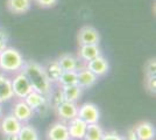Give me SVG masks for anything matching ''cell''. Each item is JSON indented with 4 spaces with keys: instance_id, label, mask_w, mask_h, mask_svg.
Returning a JSON list of instances; mask_svg holds the SVG:
<instances>
[{
    "instance_id": "1",
    "label": "cell",
    "mask_w": 156,
    "mask_h": 140,
    "mask_svg": "<svg viewBox=\"0 0 156 140\" xmlns=\"http://www.w3.org/2000/svg\"><path fill=\"white\" fill-rule=\"evenodd\" d=\"M21 71L27 76L33 90L44 95L47 97L50 96L52 89L51 83L49 82L47 74L44 71V67L35 61H26Z\"/></svg>"
},
{
    "instance_id": "2",
    "label": "cell",
    "mask_w": 156,
    "mask_h": 140,
    "mask_svg": "<svg viewBox=\"0 0 156 140\" xmlns=\"http://www.w3.org/2000/svg\"><path fill=\"white\" fill-rule=\"evenodd\" d=\"M26 61L18 49L7 47L0 54V69L5 73H19Z\"/></svg>"
},
{
    "instance_id": "3",
    "label": "cell",
    "mask_w": 156,
    "mask_h": 140,
    "mask_svg": "<svg viewBox=\"0 0 156 140\" xmlns=\"http://www.w3.org/2000/svg\"><path fill=\"white\" fill-rule=\"evenodd\" d=\"M23 100L27 103V105L34 111V113L37 112L40 114H44L50 106L48 97L42 95V93L37 92V91H35V90H32L23 98Z\"/></svg>"
},
{
    "instance_id": "4",
    "label": "cell",
    "mask_w": 156,
    "mask_h": 140,
    "mask_svg": "<svg viewBox=\"0 0 156 140\" xmlns=\"http://www.w3.org/2000/svg\"><path fill=\"white\" fill-rule=\"evenodd\" d=\"M12 89H13L14 97H16L18 99H23L33 90L27 76L22 71H19L12 80Z\"/></svg>"
},
{
    "instance_id": "5",
    "label": "cell",
    "mask_w": 156,
    "mask_h": 140,
    "mask_svg": "<svg viewBox=\"0 0 156 140\" xmlns=\"http://www.w3.org/2000/svg\"><path fill=\"white\" fill-rule=\"evenodd\" d=\"M77 117L84 120L86 124H94L100 119V111L94 103L86 102L80 106H78Z\"/></svg>"
},
{
    "instance_id": "6",
    "label": "cell",
    "mask_w": 156,
    "mask_h": 140,
    "mask_svg": "<svg viewBox=\"0 0 156 140\" xmlns=\"http://www.w3.org/2000/svg\"><path fill=\"white\" fill-rule=\"evenodd\" d=\"M78 45H99L100 42V34L94 27L84 26L82 27L77 34Z\"/></svg>"
},
{
    "instance_id": "7",
    "label": "cell",
    "mask_w": 156,
    "mask_h": 140,
    "mask_svg": "<svg viewBox=\"0 0 156 140\" xmlns=\"http://www.w3.org/2000/svg\"><path fill=\"white\" fill-rule=\"evenodd\" d=\"M47 140H68L70 139L69 131L66 123L62 120H57L50 124V126L47 131Z\"/></svg>"
},
{
    "instance_id": "8",
    "label": "cell",
    "mask_w": 156,
    "mask_h": 140,
    "mask_svg": "<svg viewBox=\"0 0 156 140\" xmlns=\"http://www.w3.org/2000/svg\"><path fill=\"white\" fill-rule=\"evenodd\" d=\"M55 112L57 114V117L59 118V120L68 123L69 120H71L72 118L77 117L78 114V105L76 103H72V102H62L59 105L54 109Z\"/></svg>"
},
{
    "instance_id": "9",
    "label": "cell",
    "mask_w": 156,
    "mask_h": 140,
    "mask_svg": "<svg viewBox=\"0 0 156 140\" xmlns=\"http://www.w3.org/2000/svg\"><path fill=\"white\" fill-rule=\"evenodd\" d=\"M16 119L19 120L20 123L25 124L28 123L29 120L34 117V111H33L30 107L27 105V103L23 99H19L18 102H15L12 106V112Z\"/></svg>"
},
{
    "instance_id": "10",
    "label": "cell",
    "mask_w": 156,
    "mask_h": 140,
    "mask_svg": "<svg viewBox=\"0 0 156 140\" xmlns=\"http://www.w3.org/2000/svg\"><path fill=\"white\" fill-rule=\"evenodd\" d=\"M84 67L86 69H89L91 73L94 74L98 78L105 76L106 74L108 73V70H110L108 61L106 60L104 56H101V55L94 57L91 61H87L86 63H84Z\"/></svg>"
},
{
    "instance_id": "11",
    "label": "cell",
    "mask_w": 156,
    "mask_h": 140,
    "mask_svg": "<svg viewBox=\"0 0 156 140\" xmlns=\"http://www.w3.org/2000/svg\"><path fill=\"white\" fill-rule=\"evenodd\" d=\"M22 123H20L12 113H8L0 118V133L2 135L18 134Z\"/></svg>"
},
{
    "instance_id": "12",
    "label": "cell",
    "mask_w": 156,
    "mask_h": 140,
    "mask_svg": "<svg viewBox=\"0 0 156 140\" xmlns=\"http://www.w3.org/2000/svg\"><path fill=\"white\" fill-rule=\"evenodd\" d=\"M66 126H68L70 139L83 140L85 132H86V127H87V124L84 120L80 119L79 117H75L66 123Z\"/></svg>"
},
{
    "instance_id": "13",
    "label": "cell",
    "mask_w": 156,
    "mask_h": 140,
    "mask_svg": "<svg viewBox=\"0 0 156 140\" xmlns=\"http://www.w3.org/2000/svg\"><path fill=\"white\" fill-rule=\"evenodd\" d=\"M98 81V77L93 73H91L89 69L85 67H80L77 70V84L84 89H89L92 88Z\"/></svg>"
},
{
    "instance_id": "14",
    "label": "cell",
    "mask_w": 156,
    "mask_h": 140,
    "mask_svg": "<svg viewBox=\"0 0 156 140\" xmlns=\"http://www.w3.org/2000/svg\"><path fill=\"white\" fill-rule=\"evenodd\" d=\"M99 55H101V50L98 45H82L78 48L77 59L80 62L86 63L87 61L93 60Z\"/></svg>"
},
{
    "instance_id": "15",
    "label": "cell",
    "mask_w": 156,
    "mask_h": 140,
    "mask_svg": "<svg viewBox=\"0 0 156 140\" xmlns=\"http://www.w3.org/2000/svg\"><path fill=\"white\" fill-rule=\"evenodd\" d=\"M134 128H135V132H136L137 140L155 139V127L150 121H147V120L140 121L134 126Z\"/></svg>"
},
{
    "instance_id": "16",
    "label": "cell",
    "mask_w": 156,
    "mask_h": 140,
    "mask_svg": "<svg viewBox=\"0 0 156 140\" xmlns=\"http://www.w3.org/2000/svg\"><path fill=\"white\" fill-rule=\"evenodd\" d=\"M14 97L13 89H12V80L4 75L0 74V103H6Z\"/></svg>"
},
{
    "instance_id": "17",
    "label": "cell",
    "mask_w": 156,
    "mask_h": 140,
    "mask_svg": "<svg viewBox=\"0 0 156 140\" xmlns=\"http://www.w3.org/2000/svg\"><path fill=\"white\" fill-rule=\"evenodd\" d=\"M57 62L63 71H77L78 69L82 67L79 64L80 61L71 54H62L58 57Z\"/></svg>"
},
{
    "instance_id": "18",
    "label": "cell",
    "mask_w": 156,
    "mask_h": 140,
    "mask_svg": "<svg viewBox=\"0 0 156 140\" xmlns=\"http://www.w3.org/2000/svg\"><path fill=\"white\" fill-rule=\"evenodd\" d=\"M7 9L13 14L21 15L27 13L32 7V0H7Z\"/></svg>"
},
{
    "instance_id": "19",
    "label": "cell",
    "mask_w": 156,
    "mask_h": 140,
    "mask_svg": "<svg viewBox=\"0 0 156 140\" xmlns=\"http://www.w3.org/2000/svg\"><path fill=\"white\" fill-rule=\"evenodd\" d=\"M44 71H46L47 77H48V80H49V82L51 84L52 83H57L59 77H61V75L63 73V70H62L61 66L58 64L57 60L48 62V64L44 67Z\"/></svg>"
},
{
    "instance_id": "20",
    "label": "cell",
    "mask_w": 156,
    "mask_h": 140,
    "mask_svg": "<svg viewBox=\"0 0 156 140\" xmlns=\"http://www.w3.org/2000/svg\"><path fill=\"white\" fill-rule=\"evenodd\" d=\"M61 89H62L64 100H66V102L76 103L77 100H79V98L83 95V89L78 84H76V85H68V87H61Z\"/></svg>"
},
{
    "instance_id": "21",
    "label": "cell",
    "mask_w": 156,
    "mask_h": 140,
    "mask_svg": "<svg viewBox=\"0 0 156 140\" xmlns=\"http://www.w3.org/2000/svg\"><path fill=\"white\" fill-rule=\"evenodd\" d=\"M18 138L19 140H40L39 131L35 126L25 123L18 132Z\"/></svg>"
},
{
    "instance_id": "22",
    "label": "cell",
    "mask_w": 156,
    "mask_h": 140,
    "mask_svg": "<svg viewBox=\"0 0 156 140\" xmlns=\"http://www.w3.org/2000/svg\"><path fill=\"white\" fill-rule=\"evenodd\" d=\"M104 130L98 123L94 124H87L86 127V132L83 140H101L104 135Z\"/></svg>"
},
{
    "instance_id": "23",
    "label": "cell",
    "mask_w": 156,
    "mask_h": 140,
    "mask_svg": "<svg viewBox=\"0 0 156 140\" xmlns=\"http://www.w3.org/2000/svg\"><path fill=\"white\" fill-rule=\"evenodd\" d=\"M57 84L59 87L76 85L77 84V71H63Z\"/></svg>"
},
{
    "instance_id": "24",
    "label": "cell",
    "mask_w": 156,
    "mask_h": 140,
    "mask_svg": "<svg viewBox=\"0 0 156 140\" xmlns=\"http://www.w3.org/2000/svg\"><path fill=\"white\" fill-rule=\"evenodd\" d=\"M48 99H49V105H50L52 109H55V107L57 106V105H59L62 102H64V97H63V93H62V89H61V87H59L57 90L51 91L50 96L48 97Z\"/></svg>"
},
{
    "instance_id": "25",
    "label": "cell",
    "mask_w": 156,
    "mask_h": 140,
    "mask_svg": "<svg viewBox=\"0 0 156 140\" xmlns=\"http://www.w3.org/2000/svg\"><path fill=\"white\" fill-rule=\"evenodd\" d=\"M144 71H146V77L156 76V61H155V59H150V60L146 63Z\"/></svg>"
},
{
    "instance_id": "26",
    "label": "cell",
    "mask_w": 156,
    "mask_h": 140,
    "mask_svg": "<svg viewBox=\"0 0 156 140\" xmlns=\"http://www.w3.org/2000/svg\"><path fill=\"white\" fill-rule=\"evenodd\" d=\"M146 88L148 90V92L153 96H155L156 93V76H150V77H146Z\"/></svg>"
},
{
    "instance_id": "27",
    "label": "cell",
    "mask_w": 156,
    "mask_h": 140,
    "mask_svg": "<svg viewBox=\"0 0 156 140\" xmlns=\"http://www.w3.org/2000/svg\"><path fill=\"white\" fill-rule=\"evenodd\" d=\"M7 41H8V33L5 29L0 28V54L7 48Z\"/></svg>"
},
{
    "instance_id": "28",
    "label": "cell",
    "mask_w": 156,
    "mask_h": 140,
    "mask_svg": "<svg viewBox=\"0 0 156 140\" xmlns=\"http://www.w3.org/2000/svg\"><path fill=\"white\" fill-rule=\"evenodd\" d=\"M101 140H126L125 137L115 132V131H110V132H105Z\"/></svg>"
},
{
    "instance_id": "29",
    "label": "cell",
    "mask_w": 156,
    "mask_h": 140,
    "mask_svg": "<svg viewBox=\"0 0 156 140\" xmlns=\"http://www.w3.org/2000/svg\"><path fill=\"white\" fill-rule=\"evenodd\" d=\"M35 4L37 6L42 7V8H50V7H54L58 0H34Z\"/></svg>"
},
{
    "instance_id": "30",
    "label": "cell",
    "mask_w": 156,
    "mask_h": 140,
    "mask_svg": "<svg viewBox=\"0 0 156 140\" xmlns=\"http://www.w3.org/2000/svg\"><path fill=\"white\" fill-rule=\"evenodd\" d=\"M125 139H126V140H137V135H136V132H135V128H134V126L130 127V128H128V130H127V133H126Z\"/></svg>"
},
{
    "instance_id": "31",
    "label": "cell",
    "mask_w": 156,
    "mask_h": 140,
    "mask_svg": "<svg viewBox=\"0 0 156 140\" xmlns=\"http://www.w3.org/2000/svg\"><path fill=\"white\" fill-rule=\"evenodd\" d=\"M2 140H19L18 134H8V135H2Z\"/></svg>"
},
{
    "instance_id": "32",
    "label": "cell",
    "mask_w": 156,
    "mask_h": 140,
    "mask_svg": "<svg viewBox=\"0 0 156 140\" xmlns=\"http://www.w3.org/2000/svg\"><path fill=\"white\" fill-rule=\"evenodd\" d=\"M2 117V104L0 103V118Z\"/></svg>"
},
{
    "instance_id": "33",
    "label": "cell",
    "mask_w": 156,
    "mask_h": 140,
    "mask_svg": "<svg viewBox=\"0 0 156 140\" xmlns=\"http://www.w3.org/2000/svg\"><path fill=\"white\" fill-rule=\"evenodd\" d=\"M68 140H72V139H68Z\"/></svg>"
}]
</instances>
